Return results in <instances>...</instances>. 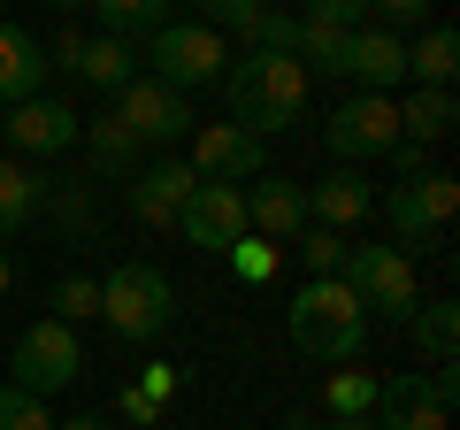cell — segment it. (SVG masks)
Segmentation results:
<instances>
[{"instance_id": "obj_1", "label": "cell", "mask_w": 460, "mask_h": 430, "mask_svg": "<svg viewBox=\"0 0 460 430\" xmlns=\"http://www.w3.org/2000/svg\"><path fill=\"white\" fill-rule=\"evenodd\" d=\"M223 93H230V123L253 131L261 147L307 116V69H299L292 54H238V62L223 69Z\"/></svg>"}, {"instance_id": "obj_2", "label": "cell", "mask_w": 460, "mask_h": 430, "mask_svg": "<svg viewBox=\"0 0 460 430\" xmlns=\"http://www.w3.org/2000/svg\"><path fill=\"white\" fill-rule=\"evenodd\" d=\"M292 346L307 362H353L368 346V308L345 277H307L292 292Z\"/></svg>"}, {"instance_id": "obj_3", "label": "cell", "mask_w": 460, "mask_h": 430, "mask_svg": "<svg viewBox=\"0 0 460 430\" xmlns=\"http://www.w3.org/2000/svg\"><path fill=\"white\" fill-rule=\"evenodd\" d=\"M100 323L115 338H131V346H154V338L177 323V292L154 262H115L100 277Z\"/></svg>"}, {"instance_id": "obj_4", "label": "cell", "mask_w": 460, "mask_h": 430, "mask_svg": "<svg viewBox=\"0 0 460 430\" xmlns=\"http://www.w3.org/2000/svg\"><path fill=\"white\" fill-rule=\"evenodd\" d=\"M453 208H460V184L445 177V169H422V177H399L392 193H384V223H392V246L399 254H429V246H445V223H453Z\"/></svg>"}, {"instance_id": "obj_5", "label": "cell", "mask_w": 460, "mask_h": 430, "mask_svg": "<svg viewBox=\"0 0 460 430\" xmlns=\"http://www.w3.org/2000/svg\"><path fill=\"white\" fill-rule=\"evenodd\" d=\"M146 62H154V77H162L169 93H199V85H223L230 47H223V31H208V23H177L169 16L162 31L146 39Z\"/></svg>"}, {"instance_id": "obj_6", "label": "cell", "mask_w": 460, "mask_h": 430, "mask_svg": "<svg viewBox=\"0 0 460 430\" xmlns=\"http://www.w3.org/2000/svg\"><path fill=\"white\" fill-rule=\"evenodd\" d=\"M345 284H353V300H361L368 315H384V323H414V254L399 246H345Z\"/></svg>"}, {"instance_id": "obj_7", "label": "cell", "mask_w": 460, "mask_h": 430, "mask_svg": "<svg viewBox=\"0 0 460 430\" xmlns=\"http://www.w3.org/2000/svg\"><path fill=\"white\" fill-rule=\"evenodd\" d=\"M77 369H84V346H77V331L69 323H31V331L16 338V354H8V384L16 392H31V399H54V392H69L77 384Z\"/></svg>"}, {"instance_id": "obj_8", "label": "cell", "mask_w": 460, "mask_h": 430, "mask_svg": "<svg viewBox=\"0 0 460 430\" xmlns=\"http://www.w3.org/2000/svg\"><path fill=\"white\" fill-rule=\"evenodd\" d=\"M323 147L338 154V169H361V162H376V154H392V147H399V108H392V93H353V100H338L330 123H323Z\"/></svg>"}, {"instance_id": "obj_9", "label": "cell", "mask_w": 460, "mask_h": 430, "mask_svg": "<svg viewBox=\"0 0 460 430\" xmlns=\"http://www.w3.org/2000/svg\"><path fill=\"white\" fill-rule=\"evenodd\" d=\"M115 123H123L138 147H177V139L192 131L199 116H192V100L169 93L162 77H131L123 93H115Z\"/></svg>"}, {"instance_id": "obj_10", "label": "cell", "mask_w": 460, "mask_h": 430, "mask_svg": "<svg viewBox=\"0 0 460 430\" xmlns=\"http://www.w3.org/2000/svg\"><path fill=\"white\" fill-rule=\"evenodd\" d=\"M269 169V147L253 131H238V123H192V177L199 184H246Z\"/></svg>"}, {"instance_id": "obj_11", "label": "cell", "mask_w": 460, "mask_h": 430, "mask_svg": "<svg viewBox=\"0 0 460 430\" xmlns=\"http://www.w3.org/2000/svg\"><path fill=\"white\" fill-rule=\"evenodd\" d=\"M177 231L199 254H230L246 238V193L238 184H192V200L177 208Z\"/></svg>"}, {"instance_id": "obj_12", "label": "cell", "mask_w": 460, "mask_h": 430, "mask_svg": "<svg viewBox=\"0 0 460 430\" xmlns=\"http://www.w3.org/2000/svg\"><path fill=\"white\" fill-rule=\"evenodd\" d=\"M0 131H8V147H16V154H39V162H54V154H69V147H77L84 116H77V108H69V100L39 93V100H16Z\"/></svg>"}, {"instance_id": "obj_13", "label": "cell", "mask_w": 460, "mask_h": 430, "mask_svg": "<svg viewBox=\"0 0 460 430\" xmlns=\"http://www.w3.org/2000/svg\"><path fill=\"white\" fill-rule=\"evenodd\" d=\"M368 423H376V430H445V423H453V408L438 399L429 369H407V377H384V384H376Z\"/></svg>"}, {"instance_id": "obj_14", "label": "cell", "mask_w": 460, "mask_h": 430, "mask_svg": "<svg viewBox=\"0 0 460 430\" xmlns=\"http://www.w3.org/2000/svg\"><path fill=\"white\" fill-rule=\"evenodd\" d=\"M338 77H353V93H392V85H407V39H399V31H376V23L345 31Z\"/></svg>"}, {"instance_id": "obj_15", "label": "cell", "mask_w": 460, "mask_h": 430, "mask_svg": "<svg viewBox=\"0 0 460 430\" xmlns=\"http://www.w3.org/2000/svg\"><path fill=\"white\" fill-rule=\"evenodd\" d=\"M192 184H199V177H192V162L162 154V162H146V169L131 177V193H123V200H131L138 223H154V231H162V223H177V208L192 200Z\"/></svg>"}, {"instance_id": "obj_16", "label": "cell", "mask_w": 460, "mask_h": 430, "mask_svg": "<svg viewBox=\"0 0 460 430\" xmlns=\"http://www.w3.org/2000/svg\"><path fill=\"white\" fill-rule=\"evenodd\" d=\"M246 231L253 238H299V231H307V184L269 177V169H261V184L246 193Z\"/></svg>"}, {"instance_id": "obj_17", "label": "cell", "mask_w": 460, "mask_h": 430, "mask_svg": "<svg viewBox=\"0 0 460 430\" xmlns=\"http://www.w3.org/2000/svg\"><path fill=\"white\" fill-rule=\"evenodd\" d=\"M368 208H376V193L361 169H330L323 184H307V223H323V231H361Z\"/></svg>"}, {"instance_id": "obj_18", "label": "cell", "mask_w": 460, "mask_h": 430, "mask_svg": "<svg viewBox=\"0 0 460 430\" xmlns=\"http://www.w3.org/2000/svg\"><path fill=\"white\" fill-rule=\"evenodd\" d=\"M39 93H47V47H39V31L0 23V100L16 108V100H39Z\"/></svg>"}, {"instance_id": "obj_19", "label": "cell", "mask_w": 460, "mask_h": 430, "mask_svg": "<svg viewBox=\"0 0 460 430\" xmlns=\"http://www.w3.org/2000/svg\"><path fill=\"white\" fill-rule=\"evenodd\" d=\"M453 77H460V31L453 23H422L407 39V85H445L453 93Z\"/></svg>"}, {"instance_id": "obj_20", "label": "cell", "mask_w": 460, "mask_h": 430, "mask_svg": "<svg viewBox=\"0 0 460 430\" xmlns=\"http://www.w3.org/2000/svg\"><path fill=\"white\" fill-rule=\"evenodd\" d=\"M399 108V139H414V147H429V139H445L460 123V100L445 93V85H414L407 100H392Z\"/></svg>"}, {"instance_id": "obj_21", "label": "cell", "mask_w": 460, "mask_h": 430, "mask_svg": "<svg viewBox=\"0 0 460 430\" xmlns=\"http://www.w3.org/2000/svg\"><path fill=\"white\" fill-rule=\"evenodd\" d=\"M77 147L93 154V169H100V177H138V169H146V147H138V139L123 131L115 116H93V123L77 131Z\"/></svg>"}, {"instance_id": "obj_22", "label": "cell", "mask_w": 460, "mask_h": 430, "mask_svg": "<svg viewBox=\"0 0 460 430\" xmlns=\"http://www.w3.org/2000/svg\"><path fill=\"white\" fill-rule=\"evenodd\" d=\"M77 77L84 85H100V93H123V85L138 77V54H131V39H84V62H77Z\"/></svg>"}, {"instance_id": "obj_23", "label": "cell", "mask_w": 460, "mask_h": 430, "mask_svg": "<svg viewBox=\"0 0 460 430\" xmlns=\"http://www.w3.org/2000/svg\"><path fill=\"white\" fill-rule=\"evenodd\" d=\"M93 16L108 39H154L169 23V0H93Z\"/></svg>"}, {"instance_id": "obj_24", "label": "cell", "mask_w": 460, "mask_h": 430, "mask_svg": "<svg viewBox=\"0 0 460 430\" xmlns=\"http://www.w3.org/2000/svg\"><path fill=\"white\" fill-rule=\"evenodd\" d=\"M39 184H47V177H31L23 162H0V246L39 215Z\"/></svg>"}, {"instance_id": "obj_25", "label": "cell", "mask_w": 460, "mask_h": 430, "mask_svg": "<svg viewBox=\"0 0 460 430\" xmlns=\"http://www.w3.org/2000/svg\"><path fill=\"white\" fill-rule=\"evenodd\" d=\"M414 338H422V354L445 369L453 346H460V300H422V308H414Z\"/></svg>"}, {"instance_id": "obj_26", "label": "cell", "mask_w": 460, "mask_h": 430, "mask_svg": "<svg viewBox=\"0 0 460 430\" xmlns=\"http://www.w3.org/2000/svg\"><path fill=\"white\" fill-rule=\"evenodd\" d=\"M338 54H345V31H338V23H307V16H299L292 62L307 69V77H338Z\"/></svg>"}, {"instance_id": "obj_27", "label": "cell", "mask_w": 460, "mask_h": 430, "mask_svg": "<svg viewBox=\"0 0 460 430\" xmlns=\"http://www.w3.org/2000/svg\"><path fill=\"white\" fill-rule=\"evenodd\" d=\"M47 315H54V323H69V331H77V323H93V315H100V277H54Z\"/></svg>"}, {"instance_id": "obj_28", "label": "cell", "mask_w": 460, "mask_h": 430, "mask_svg": "<svg viewBox=\"0 0 460 430\" xmlns=\"http://www.w3.org/2000/svg\"><path fill=\"white\" fill-rule=\"evenodd\" d=\"M292 246H299V262H307V277H338V269H345V246H353V238H345V231H323V223H307Z\"/></svg>"}, {"instance_id": "obj_29", "label": "cell", "mask_w": 460, "mask_h": 430, "mask_svg": "<svg viewBox=\"0 0 460 430\" xmlns=\"http://www.w3.org/2000/svg\"><path fill=\"white\" fill-rule=\"evenodd\" d=\"M292 31H299L292 8H269V0H261V16H253L238 39H246V54H292Z\"/></svg>"}, {"instance_id": "obj_30", "label": "cell", "mask_w": 460, "mask_h": 430, "mask_svg": "<svg viewBox=\"0 0 460 430\" xmlns=\"http://www.w3.org/2000/svg\"><path fill=\"white\" fill-rule=\"evenodd\" d=\"M323 399H330V423H345V415H368V408H376V377H361V369H338Z\"/></svg>"}, {"instance_id": "obj_31", "label": "cell", "mask_w": 460, "mask_h": 430, "mask_svg": "<svg viewBox=\"0 0 460 430\" xmlns=\"http://www.w3.org/2000/svg\"><path fill=\"white\" fill-rule=\"evenodd\" d=\"M0 430H54V415H47V399L0 384Z\"/></svg>"}, {"instance_id": "obj_32", "label": "cell", "mask_w": 460, "mask_h": 430, "mask_svg": "<svg viewBox=\"0 0 460 430\" xmlns=\"http://www.w3.org/2000/svg\"><path fill=\"white\" fill-rule=\"evenodd\" d=\"M230 269H238V277H246V284H269V277H277V238H238V246H230Z\"/></svg>"}, {"instance_id": "obj_33", "label": "cell", "mask_w": 460, "mask_h": 430, "mask_svg": "<svg viewBox=\"0 0 460 430\" xmlns=\"http://www.w3.org/2000/svg\"><path fill=\"white\" fill-rule=\"evenodd\" d=\"M368 16H376V31H422L429 23V0H368Z\"/></svg>"}, {"instance_id": "obj_34", "label": "cell", "mask_w": 460, "mask_h": 430, "mask_svg": "<svg viewBox=\"0 0 460 430\" xmlns=\"http://www.w3.org/2000/svg\"><path fill=\"white\" fill-rule=\"evenodd\" d=\"M253 16H261V0H199V23L208 31H246Z\"/></svg>"}, {"instance_id": "obj_35", "label": "cell", "mask_w": 460, "mask_h": 430, "mask_svg": "<svg viewBox=\"0 0 460 430\" xmlns=\"http://www.w3.org/2000/svg\"><path fill=\"white\" fill-rule=\"evenodd\" d=\"M299 16H307V23H338V31H361V23H368V0H307Z\"/></svg>"}, {"instance_id": "obj_36", "label": "cell", "mask_w": 460, "mask_h": 430, "mask_svg": "<svg viewBox=\"0 0 460 430\" xmlns=\"http://www.w3.org/2000/svg\"><path fill=\"white\" fill-rule=\"evenodd\" d=\"M138 392H146L154 408H169V399L184 392V369H169V362H146V369H138Z\"/></svg>"}, {"instance_id": "obj_37", "label": "cell", "mask_w": 460, "mask_h": 430, "mask_svg": "<svg viewBox=\"0 0 460 430\" xmlns=\"http://www.w3.org/2000/svg\"><path fill=\"white\" fill-rule=\"evenodd\" d=\"M115 415H123L131 430H154V423H162V408H154V399L138 392V384H123V392H115Z\"/></svg>"}, {"instance_id": "obj_38", "label": "cell", "mask_w": 460, "mask_h": 430, "mask_svg": "<svg viewBox=\"0 0 460 430\" xmlns=\"http://www.w3.org/2000/svg\"><path fill=\"white\" fill-rule=\"evenodd\" d=\"M84 39H93V31H54V39H39V47H47V69H77V62H84Z\"/></svg>"}, {"instance_id": "obj_39", "label": "cell", "mask_w": 460, "mask_h": 430, "mask_svg": "<svg viewBox=\"0 0 460 430\" xmlns=\"http://www.w3.org/2000/svg\"><path fill=\"white\" fill-rule=\"evenodd\" d=\"M392 162H399V177H422V169H429V154L414 147V139H399V147H392Z\"/></svg>"}, {"instance_id": "obj_40", "label": "cell", "mask_w": 460, "mask_h": 430, "mask_svg": "<svg viewBox=\"0 0 460 430\" xmlns=\"http://www.w3.org/2000/svg\"><path fill=\"white\" fill-rule=\"evenodd\" d=\"M277 430H323V423H314V415H299V408H292V415H284Z\"/></svg>"}, {"instance_id": "obj_41", "label": "cell", "mask_w": 460, "mask_h": 430, "mask_svg": "<svg viewBox=\"0 0 460 430\" xmlns=\"http://www.w3.org/2000/svg\"><path fill=\"white\" fill-rule=\"evenodd\" d=\"M54 430H108L100 415H77V423H54Z\"/></svg>"}, {"instance_id": "obj_42", "label": "cell", "mask_w": 460, "mask_h": 430, "mask_svg": "<svg viewBox=\"0 0 460 430\" xmlns=\"http://www.w3.org/2000/svg\"><path fill=\"white\" fill-rule=\"evenodd\" d=\"M47 8L54 16H77V8H93V0H47Z\"/></svg>"}, {"instance_id": "obj_43", "label": "cell", "mask_w": 460, "mask_h": 430, "mask_svg": "<svg viewBox=\"0 0 460 430\" xmlns=\"http://www.w3.org/2000/svg\"><path fill=\"white\" fill-rule=\"evenodd\" d=\"M8 284H16V262H8V246H0V292H8Z\"/></svg>"}, {"instance_id": "obj_44", "label": "cell", "mask_w": 460, "mask_h": 430, "mask_svg": "<svg viewBox=\"0 0 460 430\" xmlns=\"http://www.w3.org/2000/svg\"><path fill=\"white\" fill-rule=\"evenodd\" d=\"M330 430H376V423H368V415H345V423H330Z\"/></svg>"}]
</instances>
